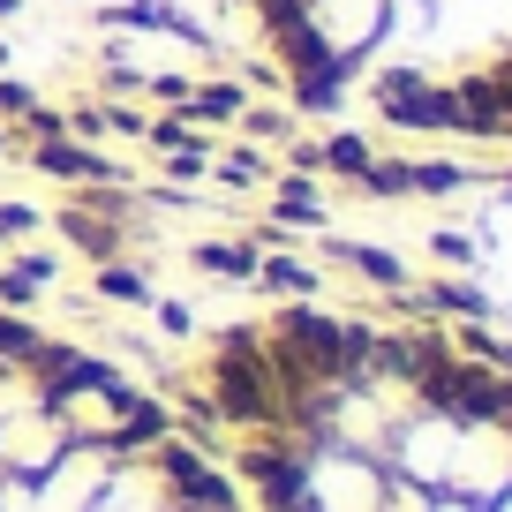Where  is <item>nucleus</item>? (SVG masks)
I'll return each mask as SVG.
<instances>
[{"label": "nucleus", "instance_id": "1", "mask_svg": "<svg viewBox=\"0 0 512 512\" xmlns=\"http://www.w3.org/2000/svg\"><path fill=\"white\" fill-rule=\"evenodd\" d=\"M181 415L249 512H512V339L437 302H272L181 354Z\"/></svg>", "mask_w": 512, "mask_h": 512}, {"label": "nucleus", "instance_id": "2", "mask_svg": "<svg viewBox=\"0 0 512 512\" xmlns=\"http://www.w3.org/2000/svg\"><path fill=\"white\" fill-rule=\"evenodd\" d=\"M0 512H249L174 392L0 302Z\"/></svg>", "mask_w": 512, "mask_h": 512}, {"label": "nucleus", "instance_id": "3", "mask_svg": "<svg viewBox=\"0 0 512 512\" xmlns=\"http://www.w3.org/2000/svg\"><path fill=\"white\" fill-rule=\"evenodd\" d=\"M0 106H8V113H23V106H31V91H23V83H0Z\"/></svg>", "mask_w": 512, "mask_h": 512}]
</instances>
